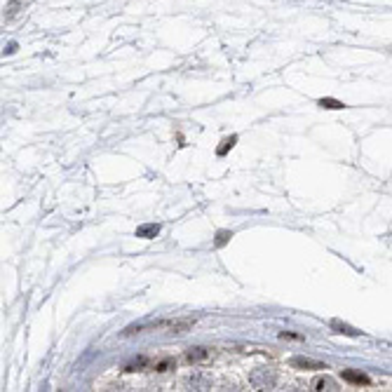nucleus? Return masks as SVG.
Segmentation results:
<instances>
[{"label": "nucleus", "instance_id": "f257e3e1", "mask_svg": "<svg viewBox=\"0 0 392 392\" xmlns=\"http://www.w3.org/2000/svg\"><path fill=\"white\" fill-rule=\"evenodd\" d=\"M289 364H291L294 369H300V371H324V369H329L324 361L310 359V357H294Z\"/></svg>", "mask_w": 392, "mask_h": 392}, {"label": "nucleus", "instance_id": "f03ea898", "mask_svg": "<svg viewBox=\"0 0 392 392\" xmlns=\"http://www.w3.org/2000/svg\"><path fill=\"white\" fill-rule=\"evenodd\" d=\"M193 324H195V317H184V319H174V322H169L167 324V329H169V334H188L190 329H193Z\"/></svg>", "mask_w": 392, "mask_h": 392}, {"label": "nucleus", "instance_id": "7ed1b4c3", "mask_svg": "<svg viewBox=\"0 0 392 392\" xmlns=\"http://www.w3.org/2000/svg\"><path fill=\"white\" fill-rule=\"evenodd\" d=\"M341 376H343V380L355 383V385H369V383H371V378H369L367 374H359V371H352V369H345Z\"/></svg>", "mask_w": 392, "mask_h": 392}, {"label": "nucleus", "instance_id": "20e7f679", "mask_svg": "<svg viewBox=\"0 0 392 392\" xmlns=\"http://www.w3.org/2000/svg\"><path fill=\"white\" fill-rule=\"evenodd\" d=\"M209 357L207 348H188L186 350V361L188 364H197V361H204Z\"/></svg>", "mask_w": 392, "mask_h": 392}, {"label": "nucleus", "instance_id": "39448f33", "mask_svg": "<svg viewBox=\"0 0 392 392\" xmlns=\"http://www.w3.org/2000/svg\"><path fill=\"white\" fill-rule=\"evenodd\" d=\"M155 361H150L148 357H136L134 361H129L127 367H125V371L127 374H134V371H143V369H153Z\"/></svg>", "mask_w": 392, "mask_h": 392}, {"label": "nucleus", "instance_id": "423d86ee", "mask_svg": "<svg viewBox=\"0 0 392 392\" xmlns=\"http://www.w3.org/2000/svg\"><path fill=\"white\" fill-rule=\"evenodd\" d=\"M331 329H336L338 334H343V336H350V338H357L361 331L352 329L350 324H343V322H338V319H331Z\"/></svg>", "mask_w": 392, "mask_h": 392}, {"label": "nucleus", "instance_id": "0eeeda50", "mask_svg": "<svg viewBox=\"0 0 392 392\" xmlns=\"http://www.w3.org/2000/svg\"><path fill=\"white\" fill-rule=\"evenodd\" d=\"M158 233H160V226H158V223H148V226L136 228V237H143V239H153Z\"/></svg>", "mask_w": 392, "mask_h": 392}, {"label": "nucleus", "instance_id": "6e6552de", "mask_svg": "<svg viewBox=\"0 0 392 392\" xmlns=\"http://www.w3.org/2000/svg\"><path fill=\"white\" fill-rule=\"evenodd\" d=\"M313 390H317V392H324V390H338V385H336V380H331V378H315L313 380Z\"/></svg>", "mask_w": 392, "mask_h": 392}, {"label": "nucleus", "instance_id": "1a4fd4ad", "mask_svg": "<svg viewBox=\"0 0 392 392\" xmlns=\"http://www.w3.org/2000/svg\"><path fill=\"white\" fill-rule=\"evenodd\" d=\"M235 143H237V136H228V139H223V141H221V146L216 148V155H219V158H223V155H228V150H233L235 148Z\"/></svg>", "mask_w": 392, "mask_h": 392}, {"label": "nucleus", "instance_id": "9d476101", "mask_svg": "<svg viewBox=\"0 0 392 392\" xmlns=\"http://www.w3.org/2000/svg\"><path fill=\"white\" fill-rule=\"evenodd\" d=\"M153 369L158 371V374H167V371H172V369H176V361L172 359V357H167V359H160L153 364Z\"/></svg>", "mask_w": 392, "mask_h": 392}, {"label": "nucleus", "instance_id": "9b49d317", "mask_svg": "<svg viewBox=\"0 0 392 392\" xmlns=\"http://www.w3.org/2000/svg\"><path fill=\"white\" fill-rule=\"evenodd\" d=\"M317 106H322V108H329V110H341V108H345L343 101H338V99H331V97L319 99Z\"/></svg>", "mask_w": 392, "mask_h": 392}, {"label": "nucleus", "instance_id": "f8f14e48", "mask_svg": "<svg viewBox=\"0 0 392 392\" xmlns=\"http://www.w3.org/2000/svg\"><path fill=\"white\" fill-rule=\"evenodd\" d=\"M230 237H233V233H230V230H219V233H216V237H214V247H216V249L226 247L228 242H230Z\"/></svg>", "mask_w": 392, "mask_h": 392}, {"label": "nucleus", "instance_id": "ddd939ff", "mask_svg": "<svg viewBox=\"0 0 392 392\" xmlns=\"http://www.w3.org/2000/svg\"><path fill=\"white\" fill-rule=\"evenodd\" d=\"M254 383H256V385H261V387H273V383H275V378H273V376L270 374H256L254 376Z\"/></svg>", "mask_w": 392, "mask_h": 392}, {"label": "nucleus", "instance_id": "4468645a", "mask_svg": "<svg viewBox=\"0 0 392 392\" xmlns=\"http://www.w3.org/2000/svg\"><path fill=\"white\" fill-rule=\"evenodd\" d=\"M280 338H284V341H303V336H300V334H294V331H282Z\"/></svg>", "mask_w": 392, "mask_h": 392}]
</instances>
